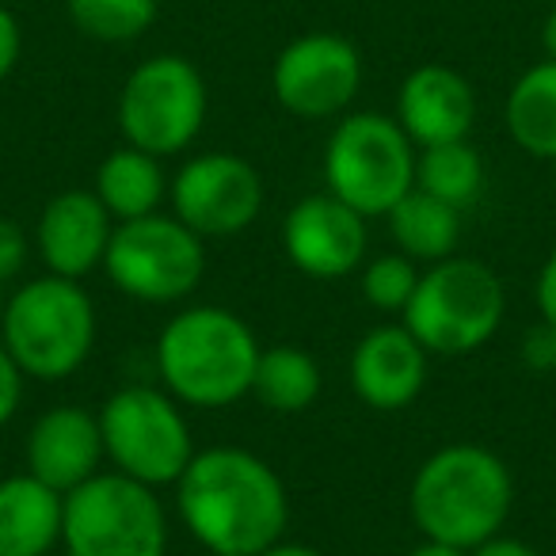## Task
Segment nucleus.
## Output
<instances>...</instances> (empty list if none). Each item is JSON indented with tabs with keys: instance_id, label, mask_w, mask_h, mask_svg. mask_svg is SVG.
<instances>
[{
	"instance_id": "obj_1",
	"label": "nucleus",
	"mask_w": 556,
	"mask_h": 556,
	"mask_svg": "<svg viewBox=\"0 0 556 556\" xmlns=\"http://www.w3.org/2000/svg\"><path fill=\"white\" fill-rule=\"evenodd\" d=\"M176 510L214 556H260L290 522L287 484L260 454L240 446L194 450L176 480Z\"/></svg>"
},
{
	"instance_id": "obj_2",
	"label": "nucleus",
	"mask_w": 556,
	"mask_h": 556,
	"mask_svg": "<svg viewBox=\"0 0 556 556\" xmlns=\"http://www.w3.org/2000/svg\"><path fill=\"white\" fill-rule=\"evenodd\" d=\"M260 340L222 305H187L156 336V374L184 408H232L252 393Z\"/></svg>"
},
{
	"instance_id": "obj_3",
	"label": "nucleus",
	"mask_w": 556,
	"mask_h": 556,
	"mask_svg": "<svg viewBox=\"0 0 556 556\" xmlns=\"http://www.w3.org/2000/svg\"><path fill=\"white\" fill-rule=\"evenodd\" d=\"M510 503H515V480L507 462L477 442L434 450L416 469L408 492L416 530L469 553L503 530Z\"/></svg>"
},
{
	"instance_id": "obj_4",
	"label": "nucleus",
	"mask_w": 556,
	"mask_h": 556,
	"mask_svg": "<svg viewBox=\"0 0 556 556\" xmlns=\"http://www.w3.org/2000/svg\"><path fill=\"white\" fill-rule=\"evenodd\" d=\"M100 336L92 294L77 278H31L4 302L0 343L9 348L24 378L62 381L88 363Z\"/></svg>"
},
{
	"instance_id": "obj_5",
	"label": "nucleus",
	"mask_w": 556,
	"mask_h": 556,
	"mask_svg": "<svg viewBox=\"0 0 556 556\" xmlns=\"http://www.w3.org/2000/svg\"><path fill=\"white\" fill-rule=\"evenodd\" d=\"M507 317V290L488 263L450 255L419 270V287L404 309V325L431 358H462L480 351Z\"/></svg>"
},
{
	"instance_id": "obj_6",
	"label": "nucleus",
	"mask_w": 556,
	"mask_h": 556,
	"mask_svg": "<svg viewBox=\"0 0 556 556\" xmlns=\"http://www.w3.org/2000/svg\"><path fill=\"white\" fill-rule=\"evenodd\" d=\"M416 187V146L393 115H340L325 146V191L363 217H386Z\"/></svg>"
},
{
	"instance_id": "obj_7",
	"label": "nucleus",
	"mask_w": 556,
	"mask_h": 556,
	"mask_svg": "<svg viewBox=\"0 0 556 556\" xmlns=\"http://www.w3.org/2000/svg\"><path fill=\"white\" fill-rule=\"evenodd\" d=\"M65 556H164L168 515L156 488L115 469L96 472L65 495Z\"/></svg>"
},
{
	"instance_id": "obj_8",
	"label": "nucleus",
	"mask_w": 556,
	"mask_h": 556,
	"mask_svg": "<svg viewBox=\"0 0 556 556\" xmlns=\"http://www.w3.org/2000/svg\"><path fill=\"white\" fill-rule=\"evenodd\" d=\"M100 434L103 454L115 472L149 488L176 484L194 457L191 424L184 404L156 386H123L103 401Z\"/></svg>"
},
{
	"instance_id": "obj_9",
	"label": "nucleus",
	"mask_w": 556,
	"mask_h": 556,
	"mask_svg": "<svg viewBox=\"0 0 556 556\" xmlns=\"http://www.w3.org/2000/svg\"><path fill=\"white\" fill-rule=\"evenodd\" d=\"M103 275L118 294L141 305H176L199 290L206 275V240L176 214H146L115 222Z\"/></svg>"
},
{
	"instance_id": "obj_10",
	"label": "nucleus",
	"mask_w": 556,
	"mask_h": 556,
	"mask_svg": "<svg viewBox=\"0 0 556 556\" xmlns=\"http://www.w3.org/2000/svg\"><path fill=\"white\" fill-rule=\"evenodd\" d=\"M210 92L202 73L179 54H156L134 65L118 92V130L126 146L153 156H179L206 126Z\"/></svg>"
},
{
	"instance_id": "obj_11",
	"label": "nucleus",
	"mask_w": 556,
	"mask_h": 556,
	"mask_svg": "<svg viewBox=\"0 0 556 556\" xmlns=\"http://www.w3.org/2000/svg\"><path fill=\"white\" fill-rule=\"evenodd\" d=\"M363 88V54L351 39L332 31L298 35L270 65V92L294 118H340Z\"/></svg>"
},
{
	"instance_id": "obj_12",
	"label": "nucleus",
	"mask_w": 556,
	"mask_h": 556,
	"mask_svg": "<svg viewBox=\"0 0 556 556\" xmlns=\"http://www.w3.org/2000/svg\"><path fill=\"white\" fill-rule=\"evenodd\" d=\"M172 214L202 240H225L252 229L263 210V176L240 153H199L172 176Z\"/></svg>"
},
{
	"instance_id": "obj_13",
	"label": "nucleus",
	"mask_w": 556,
	"mask_h": 556,
	"mask_svg": "<svg viewBox=\"0 0 556 556\" xmlns=\"http://www.w3.org/2000/svg\"><path fill=\"white\" fill-rule=\"evenodd\" d=\"M370 217H363L355 206L340 202L336 194H305L294 202L282 222V248L287 260L309 278H343L366 263L370 244Z\"/></svg>"
},
{
	"instance_id": "obj_14",
	"label": "nucleus",
	"mask_w": 556,
	"mask_h": 556,
	"mask_svg": "<svg viewBox=\"0 0 556 556\" xmlns=\"http://www.w3.org/2000/svg\"><path fill=\"white\" fill-rule=\"evenodd\" d=\"M103 462L108 454H103L100 416L80 404H58L42 412L24 439V469L62 495L103 472Z\"/></svg>"
},
{
	"instance_id": "obj_15",
	"label": "nucleus",
	"mask_w": 556,
	"mask_h": 556,
	"mask_svg": "<svg viewBox=\"0 0 556 556\" xmlns=\"http://www.w3.org/2000/svg\"><path fill=\"white\" fill-rule=\"evenodd\" d=\"M111 232H115V217L96 199V191L73 187V191H58L42 206L35 225V248L50 275L80 282L92 270H103Z\"/></svg>"
},
{
	"instance_id": "obj_16",
	"label": "nucleus",
	"mask_w": 556,
	"mask_h": 556,
	"mask_svg": "<svg viewBox=\"0 0 556 556\" xmlns=\"http://www.w3.org/2000/svg\"><path fill=\"white\" fill-rule=\"evenodd\" d=\"M431 355L408 325H378L351 351V389L374 412H401L419 401Z\"/></svg>"
},
{
	"instance_id": "obj_17",
	"label": "nucleus",
	"mask_w": 556,
	"mask_h": 556,
	"mask_svg": "<svg viewBox=\"0 0 556 556\" xmlns=\"http://www.w3.org/2000/svg\"><path fill=\"white\" fill-rule=\"evenodd\" d=\"M393 118L416 149L462 141L477 123V92H472L469 77L457 73L454 65H419L401 80Z\"/></svg>"
},
{
	"instance_id": "obj_18",
	"label": "nucleus",
	"mask_w": 556,
	"mask_h": 556,
	"mask_svg": "<svg viewBox=\"0 0 556 556\" xmlns=\"http://www.w3.org/2000/svg\"><path fill=\"white\" fill-rule=\"evenodd\" d=\"M65 495L31 472L0 480V556H47L62 545Z\"/></svg>"
},
{
	"instance_id": "obj_19",
	"label": "nucleus",
	"mask_w": 556,
	"mask_h": 556,
	"mask_svg": "<svg viewBox=\"0 0 556 556\" xmlns=\"http://www.w3.org/2000/svg\"><path fill=\"white\" fill-rule=\"evenodd\" d=\"M92 191L115 222H134L161 210V202L168 199V176L161 168V156L138 146H118L103 156Z\"/></svg>"
},
{
	"instance_id": "obj_20",
	"label": "nucleus",
	"mask_w": 556,
	"mask_h": 556,
	"mask_svg": "<svg viewBox=\"0 0 556 556\" xmlns=\"http://www.w3.org/2000/svg\"><path fill=\"white\" fill-rule=\"evenodd\" d=\"M503 126L522 153L556 161V58L530 65L503 100Z\"/></svg>"
},
{
	"instance_id": "obj_21",
	"label": "nucleus",
	"mask_w": 556,
	"mask_h": 556,
	"mask_svg": "<svg viewBox=\"0 0 556 556\" xmlns=\"http://www.w3.org/2000/svg\"><path fill=\"white\" fill-rule=\"evenodd\" d=\"M389 237H393L396 252H404L416 263H439L457 255L462 244V210L446 206L434 194L412 187L401 202L386 214Z\"/></svg>"
},
{
	"instance_id": "obj_22",
	"label": "nucleus",
	"mask_w": 556,
	"mask_h": 556,
	"mask_svg": "<svg viewBox=\"0 0 556 556\" xmlns=\"http://www.w3.org/2000/svg\"><path fill=\"white\" fill-rule=\"evenodd\" d=\"M320 363L309 351L294 348V343H278V348H263L260 363H255L252 396L263 408L278 412V416H298V412L313 408L320 396Z\"/></svg>"
},
{
	"instance_id": "obj_23",
	"label": "nucleus",
	"mask_w": 556,
	"mask_h": 556,
	"mask_svg": "<svg viewBox=\"0 0 556 556\" xmlns=\"http://www.w3.org/2000/svg\"><path fill=\"white\" fill-rule=\"evenodd\" d=\"M416 187L465 214L484 191V156L469 138L416 149Z\"/></svg>"
},
{
	"instance_id": "obj_24",
	"label": "nucleus",
	"mask_w": 556,
	"mask_h": 556,
	"mask_svg": "<svg viewBox=\"0 0 556 556\" xmlns=\"http://www.w3.org/2000/svg\"><path fill=\"white\" fill-rule=\"evenodd\" d=\"M70 24L92 42H134L161 16V0H65Z\"/></svg>"
},
{
	"instance_id": "obj_25",
	"label": "nucleus",
	"mask_w": 556,
	"mask_h": 556,
	"mask_svg": "<svg viewBox=\"0 0 556 556\" xmlns=\"http://www.w3.org/2000/svg\"><path fill=\"white\" fill-rule=\"evenodd\" d=\"M358 287H363L366 305H374L378 313H401L404 317L419 287V263L408 260L404 252H386L378 260H366Z\"/></svg>"
},
{
	"instance_id": "obj_26",
	"label": "nucleus",
	"mask_w": 556,
	"mask_h": 556,
	"mask_svg": "<svg viewBox=\"0 0 556 556\" xmlns=\"http://www.w3.org/2000/svg\"><path fill=\"white\" fill-rule=\"evenodd\" d=\"M27 252H31V240H27L24 225L0 214V287L24 270Z\"/></svg>"
},
{
	"instance_id": "obj_27",
	"label": "nucleus",
	"mask_w": 556,
	"mask_h": 556,
	"mask_svg": "<svg viewBox=\"0 0 556 556\" xmlns=\"http://www.w3.org/2000/svg\"><path fill=\"white\" fill-rule=\"evenodd\" d=\"M518 358H522L526 370L553 374L556 370V328L548 325V320H538V325L526 332L522 348H518Z\"/></svg>"
},
{
	"instance_id": "obj_28",
	"label": "nucleus",
	"mask_w": 556,
	"mask_h": 556,
	"mask_svg": "<svg viewBox=\"0 0 556 556\" xmlns=\"http://www.w3.org/2000/svg\"><path fill=\"white\" fill-rule=\"evenodd\" d=\"M24 370L16 366V358L9 355V348L0 343V427L12 424V416L20 412L24 401Z\"/></svg>"
},
{
	"instance_id": "obj_29",
	"label": "nucleus",
	"mask_w": 556,
	"mask_h": 556,
	"mask_svg": "<svg viewBox=\"0 0 556 556\" xmlns=\"http://www.w3.org/2000/svg\"><path fill=\"white\" fill-rule=\"evenodd\" d=\"M24 54V31H20V20L12 12V4H0V85L12 77V70L20 65Z\"/></svg>"
},
{
	"instance_id": "obj_30",
	"label": "nucleus",
	"mask_w": 556,
	"mask_h": 556,
	"mask_svg": "<svg viewBox=\"0 0 556 556\" xmlns=\"http://www.w3.org/2000/svg\"><path fill=\"white\" fill-rule=\"evenodd\" d=\"M533 302H538V317L556 328V248L548 252V260L541 263V270H538Z\"/></svg>"
},
{
	"instance_id": "obj_31",
	"label": "nucleus",
	"mask_w": 556,
	"mask_h": 556,
	"mask_svg": "<svg viewBox=\"0 0 556 556\" xmlns=\"http://www.w3.org/2000/svg\"><path fill=\"white\" fill-rule=\"evenodd\" d=\"M469 556H541L533 545H526V541L518 538H503V533H495V538H488L484 545H477Z\"/></svg>"
},
{
	"instance_id": "obj_32",
	"label": "nucleus",
	"mask_w": 556,
	"mask_h": 556,
	"mask_svg": "<svg viewBox=\"0 0 556 556\" xmlns=\"http://www.w3.org/2000/svg\"><path fill=\"white\" fill-rule=\"evenodd\" d=\"M408 556H469V548H457V545H446V541H431L424 538Z\"/></svg>"
},
{
	"instance_id": "obj_33",
	"label": "nucleus",
	"mask_w": 556,
	"mask_h": 556,
	"mask_svg": "<svg viewBox=\"0 0 556 556\" xmlns=\"http://www.w3.org/2000/svg\"><path fill=\"white\" fill-rule=\"evenodd\" d=\"M260 556H325V553L313 545H302V541H275V545L263 548Z\"/></svg>"
},
{
	"instance_id": "obj_34",
	"label": "nucleus",
	"mask_w": 556,
	"mask_h": 556,
	"mask_svg": "<svg viewBox=\"0 0 556 556\" xmlns=\"http://www.w3.org/2000/svg\"><path fill=\"white\" fill-rule=\"evenodd\" d=\"M541 50H545V58H556V4L548 9L545 24H541Z\"/></svg>"
},
{
	"instance_id": "obj_35",
	"label": "nucleus",
	"mask_w": 556,
	"mask_h": 556,
	"mask_svg": "<svg viewBox=\"0 0 556 556\" xmlns=\"http://www.w3.org/2000/svg\"><path fill=\"white\" fill-rule=\"evenodd\" d=\"M0 4H16V0H0Z\"/></svg>"
}]
</instances>
